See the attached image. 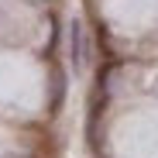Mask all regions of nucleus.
<instances>
[{
  "instance_id": "f257e3e1",
  "label": "nucleus",
  "mask_w": 158,
  "mask_h": 158,
  "mask_svg": "<svg viewBox=\"0 0 158 158\" xmlns=\"http://www.w3.org/2000/svg\"><path fill=\"white\" fill-rule=\"evenodd\" d=\"M83 24H79V21H72L69 24V55H72V62L76 65H83Z\"/></svg>"
},
{
  "instance_id": "f03ea898",
  "label": "nucleus",
  "mask_w": 158,
  "mask_h": 158,
  "mask_svg": "<svg viewBox=\"0 0 158 158\" xmlns=\"http://www.w3.org/2000/svg\"><path fill=\"white\" fill-rule=\"evenodd\" d=\"M52 83H55V89H52V114H59V107H62V93H65V76L55 72V76H52Z\"/></svg>"
}]
</instances>
